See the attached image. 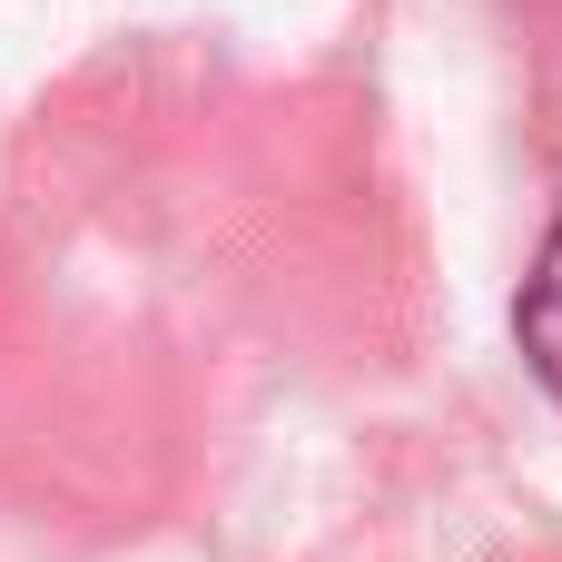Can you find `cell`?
<instances>
[{
	"label": "cell",
	"instance_id": "obj_1",
	"mask_svg": "<svg viewBox=\"0 0 562 562\" xmlns=\"http://www.w3.org/2000/svg\"><path fill=\"white\" fill-rule=\"evenodd\" d=\"M514 336H524V356H533V375L562 395V217L553 237H543V257H533V277H524V306H514Z\"/></svg>",
	"mask_w": 562,
	"mask_h": 562
}]
</instances>
